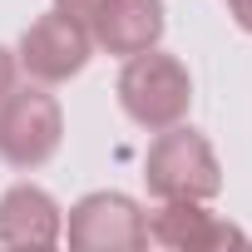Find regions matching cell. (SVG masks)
Here are the masks:
<instances>
[{"label": "cell", "mask_w": 252, "mask_h": 252, "mask_svg": "<svg viewBox=\"0 0 252 252\" xmlns=\"http://www.w3.org/2000/svg\"><path fill=\"white\" fill-rule=\"evenodd\" d=\"M163 25H168V10L163 0H104L89 35L99 50L109 55H139V50H154L163 40Z\"/></svg>", "instance_id": "52a82bcc"}, {"label": "cell", "mask_w": 252, "mask_h": 252, "mask_svg": "<svg viewBox=\"0 0 252 252\" xmlns=\"http://www.w3.org/2000/svg\"><path fill=\"white\" fill-rule=\"evenodd\" d=\"M60 237H64V213L45 188L15 183L0 193V247H55Z\"/></svg>", "instance_id": "ba28073f"}, {"label": "cell", "mask_w": 252, "mask_h": 252, "mask_svg": "<svg viewBox=\"0 0 252 252\" xmlns=\"http://www.w3.org/2000/svg\"><path fill=\"white\" fill-rule=\"evenodd\" d=\"M64 114L45 84H25L0 99V158L10 168H40L60 154Z\"/></svg>", "instance_id": "3957f363"}, {"label": "cell", "mask_w": 252, "mask_h": 252, "mask_svg": "<svg viewBox=\"0 0 252 252\" xmlns=\"http://www.w3.org/2000/svg\"><path fill=\"white\" fill-rule=\"evenodd\" d=\"M144 183L154 198H218L222 193V168L213 144L188 129V124H173V129H158V139L149 144L144 158Z\"/></svg>", "instance_id": "7a4b0ae2"}, {"label": "cell", "mask_w": 252, "mask_h": 252, "mask_svg": "<svg viewBox=\"0 0 252 252\" xmlns=\"http://www.w3.org/2000/svg\"><path fill=\"white\" fill-rule=\"evenodd\" d=\"M89 55H94L89 25H79V20H69V15H60V10L30 20L25 35H20V50H15L20 69H25L35 84H64V79H74V74L89 64Z\"/></svg>", "instance_id": "5b68a950"}, {"label": "cell", "mask_w": 252, "mask_h": 252, "mask_svg": "<svg viewBox=\"0 0 252 252\" xmlns=\"http://www.w3.org/2000/svg\"><path fill=\"white\" fill-rule=\"evenodd\" d=\"M114 94H119V109L129 114L139 129L158 134V129H173V124L188 119V109H193V74H188V64L178 55L154 45V50H139V55L124 60Z\"/></svg>", "instance_id": "6da1fadb"}, {"label": "cell", "mask_w": 252, "mask_h": 252, "mask_svg": "<svg viewBox=\"0 0 252 252\" xmlns=\"http://www.w3.org/2000/svg\"><path fill=\"white\" fill-rule=\"evenodd\" d=\"M15 74H20V60H15V50H5V45H0V99H5V94L15 89Z\"/></svg>", "instance_id": "30bf717a"}, {"label": "cell", "mask_w": 252, "mask_h": 252, "mask_svg": "<svg viewBox=\"0 0 252 252\" xmlns=\"http://www.w3.org/2000/svg\"><path fill=\"white\" fill-rule=\"evenodd\" d=\"M64 242L74 252H139L149 247V218L129 193H84L64 218Z\"/></svg>", "instance_id": "277c9868"}, {"label": "cell", "mask_w": 252, "mask_h": 252, "mask_svg": "<svg viewBox=\"0 0 252 252\" xmlns=\"http://www.w3.org/2000/svg\"><path fill=\"white\" fill-rule=\"evenodd\" d=\"M227 10H232L237 30H247V35H252V0H227Z\"/></svg>", "instance_id": "8fae6325"}, {"label": "cell", "mask_w": 252, "mask_h": 252, "mask_svg": "<svg viewBox=\"0 0 252 252\" xmlns=\"http://www.w3.org/2000/svg\"><path fill=\"white\" fill-rule=\"evenodd\" d=\"M149 242H158L168 252H218V247L242 242V227L208 213V203H198V198H158V208L149 218Z\"/></svg>", "instance_id": "8992f818"}, {"label": "cell", "mask_w": 252, "mask_h": 252, "mask_svg": "<svg viewBox=\"0 0 252 252\" xmlns=\"http://www.w3.org/2000/svg\"><path fill=\"white\" fill-rule=\"evenodd\" d=\"M99 5H104V0H55V10L69 15V20H79V25H94Z\"/></svg>", "instance_id": "9c48e42d"}]
</instances>
